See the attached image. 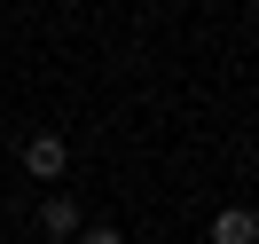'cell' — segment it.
<instances>
[{
	"label": "cell",
	"mask_w": 259,
	"mask_h": 244,
	"mask_svg": "<svg viewBox=\"0 0 259 244\" xmlns=\"http://www.w3.org/2000/svg\"><path fill=\"white\" fill-rule=\"evenodd\" d=\"M63 165H71L63 134H32V142H24V173H32V181H63Z\"/></svg>",
	"instance_id": "6da1fadb"
},
{
	"label": "cell",
	"mask_w": 259,
	"mask_h": 244,
	"mask_svg": "<svg viewBox=\"0 0 259 244\" xmlns=\"http://www.w3.org/2000/svg\"><path fill=\"white\" fill-rule=\"evenodd\" d=\"M212 244H259V221H251L243 205H228L220 221H212Z\"/></svg>",
	"instance_id": "7a4b0ae2"
},
{
	"label": "cell",
	"mask_w": 259,
	"mask_h": 244,
	"mask_svg": "<svg viewBox=\"0 0 259 244\" xmlns=\"http://www.w3.org/2000/svg\"><path fill=\"white\" fill-rule=\"evenodd\" d=\"M39 228H48V236H79V205H71V197H48V205H39Z\"/></svg>",
	"instance_id": "3957f363"
},
{
	"label": "cell",
	"mask_w": 259,
	"mask_h": 244,
	"mask_svg": "<svg viewBox=\"0 0 259 244\" xmlns=\"http://www.w3.org/2000/svg\"><path fill=\"white\" fill-rule=\"evenodd\" d=\"M71 244H126V236H118V228H79Z\"/></svg>",
	"instance_id": "277c9868"
}]
</instances>
